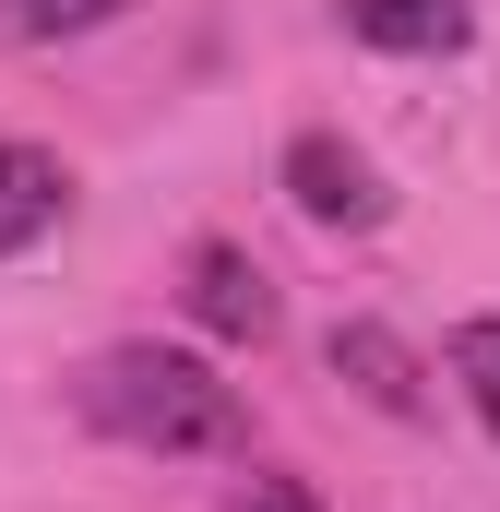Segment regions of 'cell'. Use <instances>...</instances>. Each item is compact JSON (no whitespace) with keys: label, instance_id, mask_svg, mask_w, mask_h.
Segmentation results:
<instances>
[{"label":"cell","instance_id":"6da1fadb","mask_svg":"<svg viewBox=\"0 0 500 512\" xmlns=\"http://www.w3.org/2000/svg\"><path fill=\"white\" fill-rule=\"evenodd\" d=\"M84 417L131 453H239L250 441L239 382H215L191 346H108L84 370Z\"/></svg>","mask_w":500,"mask_h":512},{"label":"cell","instance_id":"52a82bcc","mask_svg":"<svg viewBox=\"0 0 500 512\" xmlns=\"http://www.w3.org/2000/svg\"><path fill=\"white\" fill-rule=\"evenodd\" d=\"M120 12L131 0H0V48H60V36H96Z\"/></svg>","mask_w":500,"mask_h":512},{"label":"cell","instance_id":"277c9868","mask_svg":"<svg viewBox=\"0 0 500 512\" xmlns=\"http://www.w3.org/2000/svg\"><path fill=\"white\" fill-rule=\"evenodd\" d=\"M60 215H72V167H60V155H36V143H0V262L36 251Z\"/></svg>","mask_w":500,"mask_h":512},{"label":"cell","instance_id":"5b68a950","mask_svg":"<svg viewBox=\"0 0 500 512\" xmlns=\"http://www.w3.org/2000/svg\"><path fill=\"white\" fill-rule=\"evenodd\" d=\"M346 24L393 48V60H429V48H465L477 36V0H346Z\"/></svg>","mask_w":500,"mask_h":512},{"label":"cell","instance_id":"9c48e42d","mask_svg":"<svg viewBox=\"0 0 500 512\" xmlns=\"http://www.w3.org/2000/svg\"><path fill=\"white\" fill-rule=\"evenodd\" d=\"M239 512H322V501H310L298 477H250V489H239Z\"/></svg>","mask_w":500,"mask_h":512},{"label":"cell","instance_id":"7a4b0ae2","mask_svg":"<svg viewBox=\"0 0 500 512\" xmlns=\"http://www.w3.org/2000/svg\"><path fill=\"white\" fill-rule=\"evenodd\" d=\"M286 203H298L310 227H381V215H393L381 167L346 131H298V143H286Z\"/></svg>","mask_w":500,"mask_h":512},{"label":"cell","instance_id":"8992f818","mask_svg":"<svg viewBox=\"0 0 500 512\" xmlns=\"http://www.w3.org/2000/svg\"><path fill=\"white\" fill-rule=\"evenodd\" d=\"M334 382H358L381 405V417H417L429 405V382H417V358L381 334V322H334Z\"/></svg>","mask_w":500,"mask_h":512},{"label":"cell","instance_id":"ba28073f","mask_svg":"<svg viewBox=\"0 0 500 512\" xmlns=\"http://www.w3.org/2000/svg\"><path fill=\"white\" fill-rule=\"evenodd\" d=\"M453 382H465V405L489 417V441H500V310H477V322H453Z\"/></svg>","mask_w":500,"mask_h":512},{"label":"cell","instance_id":"3957f363","mask_svg":"<svg viewBox=\"0 0 500 512\" xmlns=\"http://www.w3.org/2000/svg\"><path fill=\"white\" fill-rule=\"evenodd\" d=\"M179 298H191V322H203V334H227V346H262V334H274V274H262L239 239H203Z\"/></svg>","mask_w":500,"mask_h":512}]
</instances>
